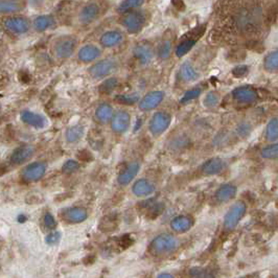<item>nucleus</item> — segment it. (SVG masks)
<instances>
[{"mask_svg":"<svg viewBox=\"0 0 278 278\" xmlns=\"http://www.w3.org/2000/svg\"><path fill=\"white\" fill-rule=\"evenodd\" d=\"M180 242L173 234L162 233L157 236L149 244V252L155 256L169 255L179 248Z\"/></svg>","mask_w":278,"mask_h":278,"instance_id":"1","label":"nucleus"},{"mask_svg":"<svg viewBox=\"0 0 278 278\" xmlns=\"http://www.w3.org/2000/svg\"><path fill=\"white\" fill-rule=\"evenodd\" d=\"M248 210L247 203L244 200H238L227 210L223 219V228L226 232H232L245 218Z\"/></svg>","mask_w":278,"mask_h":278,"instance_id":"2","label":"nucleus"},{"mask_svg":"<svg viewBox=\"0 0 278 278\" xmlns=\"http://www.w3.org/2000/svg\"><path fill=\"white\" fill-rule=\"evenodd\" d=\"M231 97L233 102L239 106H251L254 105L261 99V93L259 89L253 86L244 85L234 88L231 91Z\"/></svg>","mask_w":278,"mask_h":278,"instance_id":"3","label":"nucleus"},{"mask_svg":"<svg viewBox=\"0 0 278 278\" xmlns=\"http://www.w3.org/2000/svg\"><path fill=\"white\" fill-rule=\"evenodd\" d=\"M146 22V16L142 11L134 10L125 13L121 19V25L131 35H136L142 31Z\"/></svg>","mask_w":278,"mask_h":278,"instance_id":"4","label":"nucleus"},{"mask_svg":"<svg viewBox=\"0 0 278 278\" xmlns=\"http://www.w3.org/2000/svg\"><path fill=\"white\" fill-rule=\"evenodd\" d=\"M118 67V63L115 59H103L95 62L88 69L89 74L95 80L108 78Z\"/></svg>","mask_w":278,"mask_h":278,"instance_id":"5","label":"nucleus"},{"mask_svg":"<svg viewBox=\"0 0 278 278\" xmlns=\"http://www.w3.org/2000/svg\"><path fill=\"white\" fill-rule=\"evenodd\" d=\"M4 28L7 32L14 35H24L30 32L32 27V22L29 18L24 16L14 15L10 16L4 21Z\"/></svg>","mask_w":278,"mask_h":278,"instance_id":"6","label":"nucleus"},{"mask_svg":"<svg viewBox=\"0 0 278 278\" xmlns=\"http://www.w3.org/2000/svg\"><path fill=\"white\" fill-rule=\"evenodd\" d=\"M78 46V40L71 36H65L58 39L54 44V54L58 59L66 60L73 56Z\"/></svg>","mask_w":278,"mask_h":278,"instance_id":"7","label":"nucleus"},{"mask_svg":"<svg viewBox=\"0 0 278 278\" xmlns=\"http://www.w3.org/2000/svg\"><path fill=\"white\" fill-rule=\"evenodd\" d=\"M170 123H172L170 114L164 111L156 112L154 113L153 116H152L148 122V131L153 136L158 137L169 128Z\"/></svg>","mask_w":278,"mask_h":278,"instance_id":"8","label":"nucleus"},{"mask_svg":"<svg viewBox=\"0 0 278 278\" xmlns=\"http://www.w3.org/2000/svg\"><path fill=\"white\" fill-rule=\"evenodd\" d=\"M204 32H205V27H202V28H198V29L194 30L193 35L186 36L178 45L176 46V48H175L176 57L183 58L184 56H186L195 47L198 39L204 34Z\"/></svg>","mask_w":278,"mask_h":278,"instance_id":"9","label":"nucleus"},{"mask_svg":"<svg viewBox=\"0 0 278 278\" xmlns=\"http://www.w3.org/2000/svg\"><path fill=\"white\" fill-rule=\"evenodd\" d=\"M47 164L42 161H36L28 164L21 173L22 179L27 182H37L45 176Z\"/></svg>","mask_w":278,"mask_h":278,"instance_id":"10","label":"nucleus"},{"mask_svg":"<svg viewBox=\"0 0 278 278\" xmlns=\"http://www.w3.org/2000/svg\"><path fill=\"white\" fill-rule=\"evenodd\" d=\"M165 93L160 90L151 91L146 93L138 103V107L143 112H148L156 109L164 99Z\"/></svg>","mask_w":278,"mask_h":278,"instance_id":"11","label":"nucleus"},{"mask_svg":"<svg viewBox=\"0 0 278 278\" xmlns=\"http://www.w3.org/2000/svg\"><path fill=\"white\" fill-rule=\"evenodd\" d=\"M131 125V115L128 111L120 110L114 113L111 119V129L116 134L127 132Z\"/></svg>","mask_w":278,"mask_h":278,"instance_id":"12","label":"nucleus"},{"mask_svg":"<svg viewBox=\"0 0 278 278\" xmlns=\"http://www.w3.org/2000/svg\"><path fill=\"white\" fill-rule=\"evenodd\" d=\"M238 186L233 183L227 182L218 187L215 193V200L219 204L229 203L238 195Z\"/></svg>","mask_w":278,"mask_h":278,"instance_id":"13","label":"nucleus"},{"mask_svg":"<svg viewBox=\"0 0 278 278\" xmlns=\"http://www.w3.org/2000/svg\"><path fill=\"white\" fill-rule=\"evenodd\" d=\"M100 15V7L96 3H88L81 8L78 14V20L83 25L93 23Z\"/></svg>","mask_w":278,"mask_h":278,"instance_id":"14","label":"nucleus"},{"mask_svg":"<svg viewBox=\"0 0 278 278\" xmlns=\"http://www.w3.org/2000/svg\"><path fill=\"white\" fill-rule=\"evenodd\" d=\"M132 54L134 58L141 64L147 65L154 59L155 52L153 47L147 43H138L133 47Z\"/></svg>","mask_w":278,"mask_h":278,"instance_id":"15","label":"nucleus"},{"mask_svg":"<svg viewBox=\"0 0 278 278\" xmlns=\"http://www.w3.org/2000/svg\"><path fill=\"white\" fill-rule=\"evenodd\" d=\"M35 154V147L32 144H22L14 149L11 155L10 162L15 165L23 164L29 161Z\"/></svg>","mask_w":278,"mask_h":278,"instance_id":"16","label":"nucleus"},{"mask_svg":"<svg viewBox=\"0 0 278 278\" xmlns=\"http://www.w3.org/2000/svg\"><path fill=\"white\" fill-rule=\"evenodd\" d=\"M140 163L138 161H134L129 163L125 166L118 175L117 177V183L120 186H127L129 185L137 177L139 170H140Z\"/></svg>","mask_w":278,"mask_h":278,"instance_id":"17","label":"nucleus"},{"mask_svg":"<svg viewBox=\"0 0 278 278\" xmlns=\"http://www.w3.org/2000/svg\"><path fill=\"white\" fill-rule=\"evenodd\" d=\"M227 166L226 161L221 157H212L201 166V173L204 176H217L222 174Z\"/></svg>","mask_w":278,"mask_h":278,"instance_id":"18","label":"nucleus"},{"mask_svg":"<svg viewBox=\"0 0 278 278\" xmlns=\"http://www.w3.org/2000/svg\"><path fill=\"white\" fill-rule=\"evenodd\" d=\"M62 218L69 224H80L88 219V212L84 207L72 206L63 210Z\"/></svg>","mask_w":278,"mask_h":278,"instance_id":"19","label":"nucleus"},{"mask_svg":"<svg viewBox=\"0 0 278 278\" xmlns=\"http://www.w3.org/2000/svg\"><path fill=\"white\" fill-rule=\"evenodd\" d=\"M102 56V49L94 44H85L78 52V60L82 63H91Z\"/></svg>","mask_w":278,"mask_h":278,"instance_id":"20","label":"nucleus"},{"mask_svg":"<svg viewBox=\"0 0 278 278\" xmlns=\"http://www.w3.org/2000/svg\"><path fill=\"white\" fill-rule=\"evenodd\" d=\"M20 118L25 124H28L30 127L35 129H43L45 128V125L47 123L45 116L39 113L32 112L30 110L22 111L20 114Z\"/></svg>","mask_w":278,"mask_h":278,"instance_id":"21","label":"nucleus"},{"mask_svg":"<svg viewBox=\"0 0 278 278\" xmlns=\"http://www.w3.org/2000/svg\"><path fill=\"white\" fill-rule=\"evenodd\" d=\"M124 36L118 30H110L105 32L99 38V43L105 48H114L123 42Z\"/></svg>","mask_w":278,"mask_h":278,"instance_id":"22","label":"nucleus"},{"mask_svg":"<svg viewBox=\"0 0 278 278\" xmlns=\"http://www.w3.org/2000/svg\"><path fill=\"white\" fill-rule=\"evenodd\" d=\"M56 18L50 14H43L35 17L32 21V27L37 33H44L50 29L55 28Z\"/></svg>","mask_w":278,"mask_h":278,"instance_id":"23","label":"nucleus"},{"mask_svg":"<svg viewBox=\"0 0 278 278\" xmlns=\"http://www.w3.org/2000/svg\"><path fill=\"white\" fill-rule=\"evenodd\" d=\"M170 228L177 232V233H184L191 229L194 226V220L193 218L188 216H178L175 217L170 221Z\"/></svg>","mask_w":278,"mask_h":278,"instance_id":"24","label":"nucleus"},{"mask_svg":"<svg viewBox=\"0 0 278 278\" xmlns=\"http://www.w3.org/2000/svg\"><path fill=\"white\" fill-rule=\"evenodd\" d=\"M155 189V185L147 179H138L133 183L132 186V193L139 198L153 195Z\"/></svg>","mask_w":278,"mask_h":278,"instance_id":"25","label":"nucleus"},{"mask_svg":"<svg viewBox=\"0 0 278 278\" xmlns=\"http://www.w3.org/2000/svg\"><path fill=\"white\" fill-rule=\"evenodd\" d=\"M266 142L278 141V116H274L268 120L263 133Z\"/></svg>","mask_w":278,"mask_h":278,"instance_id":"26","label":"nucleus"},{"mask_svg":"<svg viewBox=\"0 0 278 278\" xmlns=\"http://www.w3.org/2000/svg\"><path fill=\"white\" fill-rule=\"evenodd\" d=\"M113 115H114L113 107L108 103H103L98 105L94 112L95 119L99 123H107L108 121H111Z\"/></svg>","mask_w":278,"mask_h":278,"instance_id":"27","label":"nucleus"},{"mask_svg":"<svg viewBox=\"0 0 278 278\" xmlns=\"http://www.w3.org/2000/svg\"><path fill=\"white\" fill-rule=\"evenodd\" d=\"M179 74H180L181 79L186 83L195 82L200 78V73L198 72V70L194 67V65L189 61L184 62L180 66Z\"/></svg>","mask_w":278,"mask_h":278,"instance_id":"28","label":"nucleus"},{"mask_svg":"<svg viewBox=\"0 0 278 278\" xmlns=\"http://www.w3.org/2000/svg\"><path fill=\"white\" fill-rule=\"evenodd\" d=\"M24 9L22 0H2L0 3V12L4 15L18 14Z\"/></svg>","mask_w":278,"mask_h":278,"instance_id":"29","label":"nucleus"},{"mask_svg":"<svg viewBox=\"0 0 278 278\" xmlns=\"http://www.w3.org/2000/svg\"><path fill=\"white\" fill-rule=\"evenodd\" d=\"M85 134V128L82 124H74L65 131V140L69 144L79 142Z\"/></svg>","mask_w":278,"mask_h":278,"instance_id":"30","label":"nucleus"},{"mask_svg":"<svg viewBox=\"0 0 278 278\" xmlns=\"http://www.w3.org/2000/svg\"><path fill=\"white\" fill-rule=\"evenodd\" d=\"M254 125L250 119H243L239 121L234 128V136L241 139L248 138L252 133H253Z\"/></svg>","mask_w":278,"mask_h":278,"instance_id":"31","label":"nucleus"},{"mask_svg":"<svg viewBox=\"0 0 278 278\" xmlns=\"http://www.w3.org/2000/svg\"><path fill=\"white\" fill-rule=\"evenodd\" d=\"M260 157L266 161H278V141L267 142L260 151Z\"/></svg>","mask_w":278,"mask_h":278,"instance_id":"32","label":"nucleus"},{"mask_svg":"<svg viewBox=\"0 0 278 278\" xmlns=\"http://www.w3.org/2000/svg\"><path fill=\"white\" fill-rule=\"evenodd\" d=\"M263 66L269 73H278V49H274L266 55Z\"/></svg>","mask_w":278,"mask_h":278,"instance_id":"33","label":"nucleus"},{"mask_svg":"<svg viewBox=\"0 0 278 278\" xmlns=\"http://www.w3.org/2000/svg\"><path fill=\"white\" fill-rule=\"evenodd\" d=\"M145 3V0H122V2L118 5L116 11L119 14H125L128 12L137 10L138 8H141Z\"/></svg>","mask_w":278,"mask_h":278,"instance_id":"34","label":"nucleus"},{"mask_svg":"<svg viewBox=\"0 0 278 278\" xmlns=\"http://www.w3.org/2000/svg\"><path fill=\"white\" fill-rule=\"evenodd\" d=\"M173 54V42L170 40H163L157 48V56L161 60H167Z\"/></svg>","mask_w":278,"mask_h":278,"instance_id":"35","label":"nucleus"},{"mask_svg":"<svg viewBox=\"0 0 278 278\" xmlns=\"http://www.w3.org/2000/svg\"><path fill=\"white\" fill-rule=\"evenodd\" d=\"M115 102L120 105H134L139 103L140 97L137 93H130V94H118L115 96Z\"/></svg>","mask_w":278,"mask_h":278,"instance_id":"36","label":"nucleus"},{"mask_svg":"<svg viewBox=\"0 0 278 278\" xmlns=\"http://www.w3.org/2000/svg\"><path fill=\"white\" fill-rule=\"evenodd\" d=\"M118 83H119V81L117 78L112 77V78L106 79L102 84L99 85L98 91H99V93H102V94H110L118 86Z\"/></svg>","mask_w":278,"mask_h":278,"instance_id":"37","label":"nucleus"},{"mask_svg":"<svg viewBox=\"0 0 278 278\" xmlns=\"http://www.w3.org/2000/svg\"><path fill=\"white\" fill-rule=\"evenodd\" d=\"M221 102V95L217 91H209L203 99V104L208 109L216 108Z\"/></svg>","mask_w":278,"mask_h":278,"instance_id":"38","label":"nucleus"},{"mask_svg":"<svg viewBox=\"0 0 278 278\" xmlns=\"http://www.w3.org/2000/svg\"><path fill=\"white\" fill-rule=\"evenodd\" d=\"M188 145H189V139L186 136H177L173 138L168 143L169 148L173 151H182Z\"/></svg>","mask_w":278,"mask_h":278,"instance_id":"39","label":"nucleus"},{"mask_svg":"<svg viewBox=\"0 0 278 278\" xmlns=\"http://www.w3.org/2000/svg\"><path fill=\"white\" fill-rule=\"evenodd\" d=\"M81 167V164L79 161L74 160V159H68L64 162V164L62 165V173L63 174H73V173H77Z\"/></svg>","mask_w":278,"mask_h":278,"instance_id":"40","label":"nucleus"},{"mask_svg":"<svg viewBox=\"0 0 278 278\" xmlns=\"http://www.w3.org/2000/svg\"><path fill=\"white\" fill-rule=\"evenodd\" d=\"M202 94V89L201 88H193V89H189L187 90L183 96L181 97L180 99V104H187L189 102H191V100H195L197 99L200 95Z\"/></svg>","mask_w":278,"mask_h":278,"instance_id":"41","label":"nucleus"},{"mask_svg":"<svg viewBox=\"0 0 278 278\" xmlns=\"http://www.w3.org/2000/svg\"><path fill=\"white\" fill-rule=\"evenodd\" d=\"M43 224H44V227L47 229V230H50L53 231L57 228L58 226V223L55 219V217L50 213V212H46L44 218H43Z\"/></svg>","mask_w":278,"mask_h":278,"instance_id":"42","label":"nucleus"},{"mask_svg":"<svg viewBox=\"0 0 278 278\" xmlns=\"http://www.w3.org/2000/svg\"><path fill=\"white\" fill-rule=\"evenodd\" d=\"M61 238H62V234L60 231H57V230H53L50 231L46 238H45V243L48 245V246H56L60 243L61 241Z\"/></svg>","mask_w":278,"mask_h":278,"instance_id":"43","label":"nucleus"},{"mask_svg":"<svg viewBox=\"0 0 278 278\" xmlns=\"http://www.w3.org/2000/svg\"><path fill=\"white\" fill-rule=\"evenodd\" d=\"M190 275L193 277H215L216 275L210 273V271L204 269V268H200V267H195L190 269Z\"/></svg>","mask_w":278,"mask_h":278,"instance_id":"44","label":"nucleus"},{"mask_svg":"<svg viewBox=\"0 0 278 278\" xmlns=\"http://www.w3.org/2000/svg\"><path fill=\"white\" fill-rule=\"evenodd\" d=\"M249 72V68L246 65H239L232 69V74L236 78H243L246 77Z\"/></svg>","mask_w":278,"mask_h":278,"instance_id":"45","label":"nucleus"},{"mask_svg":"<svg viewBox=\"0 0 278 278\" xmlns=\"http://www.w3.org/2000/svg\"><path fill=\"white\" fill-rule=\"evenodd\" d=\"M172 5L174 8L178 11H184L185 10V5L183 0H172Z\"/></svg>","mask_w":278,"mask_h":278,"instance_id":"46","label":"nucleus"},{"mask_svg":"<svg viewBox=\"0 0 278 278\" xmlns=\"http://www.w3.org/2000/svg\"><path fill=\"white\" fill-rule=\"evenodd\" d=\"M157 277H174L173 274H169V273H161V274H158Z\"/></svg>","mask_w":278,"mask_h":278,"instance_id":"47","label":"nucleus"}]
</instances>
